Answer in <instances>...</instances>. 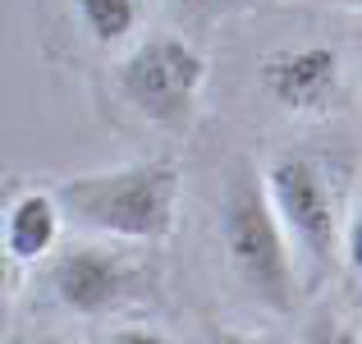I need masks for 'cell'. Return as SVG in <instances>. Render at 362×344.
<instances>
[{
	"label": "cell",
	"mask_w": 362,
	"mask_h": 344,
	"mask_svg": "<svg viewBox=\"0 0 362 344\" xmlns=\"http://www.w3.org/2000/svg\"><path fill=\"white\" fill-rule=\"evenodd\" d=\"M349 266L362 275V212L354 216V229H349Z\"/></svg>",
	"instance_id": "cell-11"
},
{
	"label": "cell",
	"mask_w": 362,
	"mask_h": 344,
	"mask_svg": "<svg viewBox=\"0 0 362 344\" xmlns=\"http://www.w3.org/2000/svg\"><path fill=\"white\" fill-rule=\"evenodd\" d=\"M275 216L280 212H275L271 193H262L247 179H234L230 193H225L221 234L243 289L252 299H262L266 308H289L293 280H289V253H284V234Z\"/></svg>",
	"instance_id": "cell-2"
},
{
	"label": "cell",
	"mask_w": 362,
	"mask_h": 344,
	"mask_svg": "<svg viewBox=\"0 0 362 344\" xmlns=\"http://www.w3.org/2000/svg\"><path fill=\"white\" fill-rule=\"evenodd\" d=\"M60 197L51 193H23L5 216V253L18 262H37L51 253L55 234H60Z\"/></svg>",
	"instance_id": "cell-7"
},
{
	"label": "cell",
	"mask_w": 362,
	"mask_h": 344,
	"mask_svg": "<svg viewBox=\"0 0 362 344\" xmlns=\"http://www.w3.org/2000/svg\"><path fill=\"white\" fill-rule=\"evenodd\" d=\"M303 344H358V336H354V331H344V326H339V321L321 317L317 326L308 331V340H303Z\"/></svg>",
	"instance_id": "cell-9"
},
{
	"label": "cell",
	"mask_w": 362,
	"mask_h": 344,
	"mask_svg": "<svg viewBox=\"0 0 362 344\" xmlns=\"http://www.w3.org/2000/svg\"><path fill=\"white\" fill-rule=\"evenodd\" d=\"M262 83H266V92H271L280 106L317 110V106H326V101L335 97L339 60H335V51H326V46H303V51L266 60Z\"/></svg>",
	"instance_id": "cell-6"
},
{
	"label": "cell",
	"mask_w": 362,
	"mask_h": 344,
	"mask_svg": "<svg viewBox=\"0 0 362 344\" xmlns=\"http://www.w3.org/2000/svg\"><path fill=\"white\" fill-rule=\"evenodd\" d=\"M344 5H358V9H362V0H344Z\"/></svg>",
	"instance_id": "cell-14"
},
{
	"label": "cell",
	"mask_w": 362,
	"mask_h": 344,
	"mask_svg": "<svg viewBox=\"0 0 362 344\" xmlns=\"http://www.w3.org/2000/svg\"><path fill=\"white\" fill-rule=\"evenodd\" d=\"M266 193H271L275 212L284 216V225L293 229V239L308 248V257L317 266H326L330 253H335V207L326 197L317 166L308 156L275 161L271 175H266Z\"/></svg>",
	"instance_id": "cell-4"
},
{
	"label": "cell",
	"mask_w": 362,
	"mask_h": 344,
	"mask_svg": "<svg viewBox=\"0 0 362 344\" xmlns=\"http://www.w3.org/2000/svg\"><path fill=\"white\" fill-rule=\"evenodd\" d=\"M37 344H69V340H55V336H46V340H37Z\"/></svg>",
	"instance_id": "cell-13"
},
{
	"label": "cell",
	"mask_w": 362,
	"mask_h": 344,
	"mask_svg": "<svg viewBox=\"0 0 362 344\" xmlns=\"http://www.w3.org/2000/svg\"><path fill=\"white\" fill-rule=\"evenodd\" d=\"M202 79H206L202 55L179 37H151L119 64L124 101L160 129H188Z\"/></svg>",
	"instance_id": "cell-3"
},
{
	"label": "cell",
	"mask_w": 362,
	"mask_h": 344,
	"mask_svg": "<svg viewBox=\"0 0 362 344\" xmlns=\"http://www.w3.org/2000/svg\"><path fill=\"white\" fill-rule=\"evenodd\" d=\"M64 216L78 225L101 229L115 239H165L175 229V202H179V170L165 161L147 166H124L106 175H78L55 188Z\"/></svg>",
	"instance_id": "cell-1"
},
{
	"label": "cell",
	"mask_w": 362,
	"mask_h": 344,
	"mask_svg": "<svg viewBox=\"0 0 362 344\" xmlns=\"http://www.w3.org/2000/svg\"><path fill=\"white\" fill-rule=\"evenodd\" d=\"M129 266L115 253H101V248H78L55 266V294H60L64 308L83 312V317H97L110 312L115 303L129 294Z\"/></svg>",
	"instance_id": "cell-5"
},
{
	"label": "cell",
	"mask_w": 362,
	"mask_h": 344,
	"mask_svg": "<svg viewBox=\"0 0 362 344\" xmlns=\"http://www.w3.org/2000/svg\"><path fill=\"white\" fill-rule=\"evenodd\" d=\"M83 14V23H88V33L97 37L101 46L119 42V37L133 33V23H138V0H74Z\"/></svg>",
	"instance_id": "cell-8"
},
{
	"label": "cell",
	"mask_w": 362,
	"mask_h": 344,
	"mask_svg": "<svg viewBox=\"0 0 362 344\" xmlns=\"http://www.w3.org/2000/svg\"><path fill=\"white\" fill-rule=\"evenodd\" d=\"M216 344H271V340H252V336H216Z\"/></svg>",
	"instance_id": "cell-12"
},
{
	"label": "cell",
	"mask_w": 362,
	"mask_h": 344,
	"mask_svg": "<svg viewBox=\"0 0 362 344\" xmlns=\"http://www.w3.org/2000/svg\"><path fill=\"white\" fill-rule=\"evenodd\" d=\"M184 5H197V0H184Z\"/></svg>",
	"instance_id": "cell-15"
},
{
	"label": "cell",
	"mask_w": 362,
	"mask_h": 344,
	"mask_svg": "<svg viewBox=\"0 0 362 344\" xmlns=\"http://www.w3.org/2000/svg\"><path fill=\"white\" fill-rule=\"evenodd\" d=\"M106 344H165L156 336V331H147V326H124V331H115Z\"/></svg>",
	"instance_id": "cell-10"
}]
</instances>
